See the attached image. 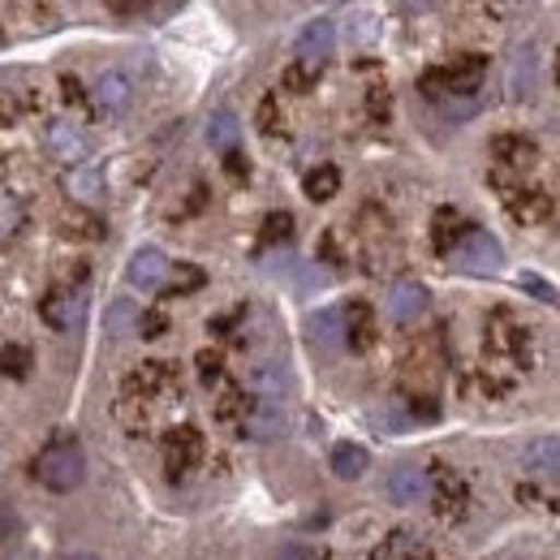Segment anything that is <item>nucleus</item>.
Returning <instances> with one entry per match:
<instances>
[{
    "instance_id": "f257e3e1",
    "label": "nucleus",
    "mask_w": 560,
    "mask_h": 560,
    "mask_svg": "<svg viewBox=\"0 0 560 560\" xmlns=\"http://www.w3.org/2000/svg\"><path fill=\"white\" fill-rule=\"evenodd\" d=\"M483 73H488V57L479 52H462L444 66H431L419 78L422 100H431L448 121H470L483 108Z\"/></svg>"
},
{
    "instance_id": "f03ea898",
    "label": "nucleus",
    "mask_w": 560,
    "mask_h": 560,
    "mask_svg": "<svg viewBox=\"0 0 560 560\" xmlns=\"http://www.w3.org/2000/svg\"><path fill=\"white\" fill-rule=\"evenodd\" d=\"M177 366L173 362H139L126 380H121V401H117V419L126 422L130 431H142L151 410L168 397H177Z\"/></svg>"
},
{
    "instance_id": "7ed1b4c3",
    "label": "nucleus",
    "mask_w": 560,
    "mask_h": 560,
    "mask_svg": "<svg viewBox=\"0 0 560 560\" xmlns=\"http://www.w3.org/2000/svg\"><path fill=\"white\" fill-rule=\"evenodd\" d=\"M35 479L48 491L82 488V479H86V457H82V444L73 440L70 431L52 435V440L35 453Z\"/></svg>"
},
{
    "instance_id": "20e7f679",
    "label": "nucleus",
    "mask_w": 560,
    "mask_h": 560,
    "mask_svg": "<svg viewBox=\"0 0 560 560\" xmlns=\"http://www.w3.org/2000/svg\"><path fill=\"white\" fill-rule=\"evenodd\" d=\"M483 346H488V358L509 362V366H517V371H530V362H535L530 328H526L517 315H509V311H491Z\"/></svg>"
},
{
    "instance_id": "39448f33",
    "label": "nucleus",
    "mask_w": 560,
    "mask_h": 560,
    "mask_svg": "<svg viewBox=\"0 0 560 560\" xmlns=\"http://www.w3.org/2000/svg\"><path fill=\"white\" fill-rule=\"evenodd\" d=\"M427 500H431L440 522H466L470 517V483L444 462H435L427 470Z\"/></svg>"
},
{
    "instance_id": "423d86ee",
    "label": "nucleus",
    "mask_w": 560,
    "mask_h": 560,
    "mask_svg": "<svg viewBox=\"0 0 560 560\" xmlns=\"http://www.w3.org/2000/svg\"><path fill=\"white\" fill-rule=\"evenodd\" d=\"M39 319H44L52 332H73V328H82V319H86V289H82V284H52V289L39 298Z\"/></svg>"
},
{
    "instance_id": "0eeeda50",
    "label": "nucleus",
    "mask_w": 560,
    "mask_h": 560,
    "mask_svg": "<svg viewBox=\"0 0 560 560\" xmlns=\"http://www.w3.org/2000/svg\"><path fill=\"white\" fill-rule=\"evenodd\" d=\"M199 462H203V435H199V427H168L164 431V470H168V479L173 483L190 479L199 470Z\"/></svg>"
},
{
    "instance_id": "6e6552de",
    "label": "nucleus",
    "mask_w": 560,
    "mask_h": 560,
    "mask_svg": "<svg viewBox=\"0 0 560 560\" xmlns=\"http://www.w3.org/2000/svg\"><path fill=\"white\" fill-rule=\"evenodd\" d=\"M462 272H475V277H491V272H500V264H504V250H500V242L491 237L488 229H479V224H470V233L462 237V246L448 255Z\"/></svg>"
},
{
    "instance_id": "1a4fd4ad",
    "label": "nucleus",
    "mask_w": 560,
    "mask_h": 560,
    "mask_svg": "<svg viewBox=\"0 0 560 560\" xmlns=\"http://www.w3.org/2000/svg\"><path fill=\"white\" fill-rule=\"evenodd\" d=\"M332 48H337V22H332V18H311V22L298 31V44H293L298 66H302V70H315V73H324L328 57H332Z\"/></svg>"
},
{
    "instance_id": "9d476101",
    "label": "nucleus",
    "mask_w": 560,
    "mask_h": 560,
    "mask_svg": "<svg viewBox=\"0 0 560 560\" xmlns=\"http://www.w3.org/2000/svg\"><path fill=\"white\" fill-rule=\"evenodd\" d=\"M504 195V211L522 224V229H539L544 220H552V195L539 186H509Z\"/></svg>"
},
{
    "instance_id": "9b49d317",
    "label": "nucleus",
    "mask_w": 560,
    "mask_h": 560,
    "mask_svg": "<svg viewBox=\"0 0 560 560\" xmlns=\"http://www.w3.org/2000/svg\"><path fill=\"white\" fill-rule=\"evenodd\" d=\"M168 272H173V259H168L164 250H155V246L135 250V259H130V268H126L130 284L142 289V293H160V289H164V280H168Z\"/></svg>"
},
{
    "instance_id": "f8f14e48",
    "label": "nucleus",
    "mask_w": 560,
    "mask_h": 560,
    "mask_svg": "<svg viewBox=\"0 0 560 560\" xmlns=\"http://www.w3.org/2000/svg\"><path fill=\"white\" fill-rule=\"evenodd\" d=\"M371 560H440L435 557V548L422 539L419 530H388L375 548H371Z\"/></svg>"
},
{
    "instance_id": "ddd939ff",
    "label": "nucleus",
    "mask_w": 560,
    "mask_h": 560,
    "mask_svg": "<svg viewBox=\"0 0 560 560\" xmlns=\"http://www.w3.org/2000/svg\"><path fill=\"white\" fill-rule=\"evenodd\" d=\"M341 324H346V350L353 353H366L375 346V311L366 302H346L341 306Z\"/></svg>"
},
{
    "instance_id": "4468645a",
    "label": "nucleus",
    "mask_w": 560,
    "mask_h": 560,
    "mask_svg": "<svg viewBox=\"0 0 560 560\" xmlns=\"http://www.w3.org/2000/svg\"><path fill=\"white\" fill-rule=\"evenodd\" d=\"M95 104H100L108 117L130 113V104H135V82H130V73H121V70L100 73V82H95Z\"/></svg>"
},
{
    "instance_id": "2eb2a0df",
    "label": "nucleus",
    "mask_w": 560,
    "mask_h": 560,
    "mask_svg": "<svg viewBox=\"0 0 560 560\" xmlns=\"http://www.w3.org/2000/svg\"><path fill=\"white\" fill-rule=\"evenodd\" d=\"M427 306H431V293H427V284H419V280H397L393 293H388V315L397 324H415Z\"/></svg>"
},
{
    "instance_id": "dca6fc26",
    "label": "nucleus",
    "mask_w": 560,
    "mask_h": 560,
    "mask_svg": "<svg viewBox=\"0 0 560 560\" xmlns=\"http://www.w3.org/2000/svg\"><path fill=\"white\" fill-rule=\"evenodd\" d=\"M491 160H495V168L522 173V168H530L539 160V151H535V142L522 139V135H495L491 139Z\"/></svg>"
},
{
    "instance_id": "f3484780",
    "label": "nucleus",
    "mask_w": 560,
    "mask_h": 560,
    "mask_svg": "<svg viewBox=\"0 0 560 560\" xmlns=\"http://www.w3.org/2000/svg\"><path fill=\"white\" fill-rule=\"evenodd\" d=\"M44 139H48V151L57 155V160H66V164H86V151H91V142L82 130H73L70 121H52L48 130H44Z\"/></svg>"
},
{
    "instance_id": "a211bd4d",
    "label": "nucleus",
    "mask_w": 560,
    "mask_h": 560,
    "mask_svg": "<svg viewBox=\"0 0 560 560\" xmlns=\"http://www.w3.org/2000/svg\"><path fill=\"white\" fill-rule=\"evenodd\" d=\"M388 500L393 504H422L427 500V470H419V466H397L393 475H388Z\"/></svg>"
},
{
    "instance_id": "6ab92c4d",
    "label": "nucleus",
    "mask_w": 560,
    "mask_h": 560,
    "mask_svg": "<svg viewBox=\"0 0 560 560\" xmlns=\"http://www.w3.org/2000/svg\"><path fill=\"white\" fill-rule=\"evenodd\" d=\"M470 233V224L462 220V211L457 208H440L435 211V220H431V246L440 250V255H453L457 246H462V237Z\"/></svg>"
},
{
    "instance_id": "aec40b11",
    "label": "nucleus",
    "mask_w": 560,
    "mask_h": 560,
    "mask_svg": "<svg viewBox=\"0 0 560 560\" xmlns=\"http://www.w3.org/2000/svg\"><path fill=\"white\" fill-rule=\"evenodd\" d=\"M215 419L224 422V427H246V419H250V393L246 388H237V384H220V397H215Z\"/></svg>"
},
{
    "instance_id": "412c9836",
    "label": "nucleus",
    "mask_w": 560,
    "mask_h": 560,
    "mask_svg": "<svg viewBox=\"0 0 560 560\" xmlns=\"http://www.w3.org/2000/svg\"><path fill=\"white\" fill-rule=\"evenodd\" d=\"M66 190H70L78 203H95L104 195V164H95V160L78 164L70 177H66Z\"/></svg>"
},
{
    "instance_id": "4be33fe9",
    "label": "nucleus",
    "mask_w": 560,
    "mask_h": 560,
    "mask_svg": "<svg viewBox=\"0 0 560 560\" xmlns=\"http://www.w3.org/2000/svg\"><path fill=\"white\" fill-rule=\"evenodd\" d=\"M526 470L535 479H560V440L557 435H544L526 448Z\"/></svg>"
},
{
    "instance_id": "5701e85b",
    "label": "nucleus",
    "mask_w": 560,
    "mask_h": 560,
    "mask_svg": "<svg viewBox=\"0 0 560 560\" xmlns=\"http://www.w3.org/2000/svg\"><path fill=\"white\" fill-rule=\"evenodd\" d=\"M332 475L337 479H346V483H353V479H362L366 475V466H371V457H366V448L362 444H350V440H341V444H332Z\"/></svg>"
},
{
    "instance_id": "b1692460",
    "label": "nucleus",
    "mask_w": 560,
    "mask_h": 560,
    "mask_svg": "<svg viewBox=\"0 0 560 560\" xmlns=\"http://www.w3.org/2000/svg\"><path fill=\"white\" fill-rule=\"evenodd\" d=\"M302 190H306L311 203L337 199V190H341V168H337V164H315V168L302 177Z\"/></svg>"
},
{
    "instance_id": "393cba45",
    "label": "nucleus",
    "mask_w": 560,
    "mask_h": 560,
    "mask_svg": "<svg viewBox=\"0 0 560 560\" xmlns=\"http://www.w3.org/2000/svg\"><path fill=\"white\" fill-rule=\"evenodd\" d=\"M237 117L229 113V108H220V113H211L208 121V142L220 151V155H229V151H237Z\"/></svg>"
},
{
    "instance_id": "a878e982",
    "label": "nucleus",
    "mask_w": 560,
    "mask_h": 560,
    "mask_svg": "<svg viewBox=\"0 0 560 560\" xmlns=\"http://www.w3.org/2000/svg\"><path fill=\"white\" fill-rule=\"evenodd\" d=\"M203 268H195V264H173V272L164 280V298H186V293H195V289H203Z\"/></svg>"
},
{
    "instance_id": "bb28decb",
    "label": "nucleus",
    "mask_w": 560,
    "mask_h": 560,
    "mask_svg": "<svg viewBox=\"0 0 560 560\" xmlns=\"http://www.w3.org/2000/svg\"><path fill=\"white\" fill-rule=\"evenodd\" d=\"M311 332H315V341H324V346H346V324H341V306H328V311L311 315Z\"/></svg>"
},
{
    "instance_id": "cd10ccee",
    "label": "nucleus",
    "mask_w": 560,
    "mask_h": 560,
    "mask_svg": "<svg viewBox=\"0 0 560 560\" xmlns=\"http://www.w3.org/2000/svg\"><path fill=\"white\" fill-rule=\"evenodd\" d=\"M31 366H35V353L26 350L22 341L0 350V375H4V380H26V375H31Z\"/></svg>"
},
{
    "instance_id": "c85d7f7f",
    "label": "nucleus",
    "mask_w": 560,
    "mask_h": 560,
    "mask_svg": "<svg viewBox=\"0 0 560 560\" xmlns=\"http://www.w3.org/2000/svg\"><path fill=\"white\" fill-rule=\"evenodd\" d=\"M22 548V517L0 500V560H9Z\"/></svg>"
},
{
    "instance_id": "c756f323",
    "label": "nucleus",
    "mask_w": 560,
    "mask_h": 560,
    "mask_svg": "<svg viewBox=\"0 0 560 560\" xmlns=\"http://www.w3.org/2000/svg\"><path fill=\"white\" fill-rule=\"evenodd\" d=\"M289 237H293V215H289V211H272V215L264 220L259 246H280V242H289Z\"/></svg>"
},
{
    "instance_id": "7c9ffc66",
    "label": "nucleus",
    "mask_w": 560,
    "mask_h": 560,
    "mask_svg": "<svg viewBox=\"0 0 560 560\" xmlns=\"http://www.w3.org/2000/svg\"><path fill=\"white\" fill-rule=\"evenodd\" d=\"M259 130H264V135H272V139L284 135V113H280L277 95H264V104H259Z\"/></svg>"
},
{
    "instance_id": "2f4dec72",
    "label": "nucleus",
    "mask_w": 560,
    "mask_h": 560,
    "mask_svg": "<svg viewBox=\"0 0 560 560\" xmlns=\"http://www.w3.org/2000/svg\"><path fill=\"white\" fill-rule=\"evenodd\" d=\"M113 18H173L182 4H108Z\"/></svg>"
},
{
    "instance_id": "473e14b6",
    "label": "nucleus",
    "mask_w": 560,
    "mask_h": 560,
    "mask_svg": "<svg viewBox=\"0 0 560 560\" xmlns=\"http://www.w3.org/2000/svg\"><path fill=\"white\" fill-rule=\"evenodd\" d=\"M195 366H199V380H203L208 388L224 384V358H220V350H203L195 358Z\"/></svg>"
},
{
    "instance_id": "72a5a7b5",
    "label": "nucleus",
    "mask_w": 560,
    "mask_h": 560,
    "mask_svg": "<svg viewBox=\"0 0 560 560\" xmlns=\"http://www.w3.org/2000/svg\"><path fill=\"white\" fill-rule=\"evenodd\" d=\"M66 233L70 237H104V220L100 215H91V211H82V215H66Z\"/></svg>"
},
{
    "instance_id": "f704fd0d",
    "label": "nucleus",
    "mask_w": 560,
    "mask_h": 560,
    "mask_svg": "<svg viewBox=\"0 0 560 560\" xmlns=\"http://www.w3.org/2000/svg\"><path fill=\"white\" fill-rule=\"evenodd\" d=\"M517 495H522V500H539L535 509H544V504H548L552 513H560V479H544V488H539V491H535V488H517Z\"/></svg>"
},
{
    "instance_id": "c9c22d12",
    "label": "nucleus",
    "mask_w": 560,
    "mask_h": 560,
    "mask_svg": "<svg viewBox=\"0 0 560 560\" xmlns=\"http://www.w3.org/2000/svg\"><path fill=\"white\" fill-rule=\"evenodd\" d=\"M315 82H319V73H315V70H302L298 61H293V66L284 70V91H293V95H306V91H311Z\"/></svg>"
},
{
    "instance_id": "e433bc0d",
    "label": "nucleus",
    "mask_w": 560,
    "mask_h": 560,
    "mask_svg": "<svg viewBox=\"0 0 560 560\" xmlns=\"http://www.w3.org/2000/svg\"><path fill=\"white\" fill-rule=\"evenodd\" d=\"M366 113H371V121H375V126H384V121H388V86H384V82H375V86L366 91Z\"/></svg>"
},
{
    "instance_id": "4c0bfd02",
    "label": "nucleus",
    "mask_w": 560,
    "mask_h": 560,
    "mask_svg": "<svg viewBox=\"0 0 560 560\" xmlns=\"http://www.w3.org/2000/svg\"><path fill=\"white\" fill-rule=\"evenodd\" d=\"M22 113H26L22 95H18V91H4V86H0V130H4V126H13V121H18Z\"/></svg>"
},
{
    "instance_id": "58836bf2",
    "label": "nucleus",
    "mask_w": 560,
    "mask_h": 560,
    "mask_svg": "<svg viewBox=\"0 0 560 560\" xmlns=\"http://www.w3.org/2000/svg\"><path fill=\"white\" fill-rule=\"evenodd\" d=\"M22 220H26V215H22V208H4V211H0V250H4V246L18 237Z\"/></svg>"
},
{
    "instance_id": "ea45409f",
    "label": "nucleus",
    "mask_w": 560,
    "mask_h": 560,
    "mask_svg": "<svg viewBox=\"0 0 560 560\" xmlns=\"http://www.w3.org/2000/svg\"><path fill=\"white\" fill-rule=\"evenodd\" d=\"M319 259H328L332 268H341V264H346V255H341V242H337V233H324V237H319Z\"/></svg>"
},
{
    "instance_id": "a19ab883",
    "label": "nucleus",
    "mask_w": 560,
    "mask_h": 560,
    "mask_svg": "<svg viewBox=\"0 0 560 560\" xmlns=\"http://www.w3.org/2000/svg\"><path fill=\"white\" fill-rule=\"evenodd\" d=\"M277 560H328L319 548H311V544H289V548H280Z\"/></svg>"
},
{
    "instance_id": "79ce46f5",
    "label": "nucleus",
    "mask_w": 560,
    "mask_h": 560,
    "mask_svg": "<svg viewBox=\"0 0 560 560\" xmlns=\"http://www.w3.org/2000/svg\"><path fill=\"white\" fill-rule=\"evenodd\" d=\"M139 328H142V337H164V332H168V319H164L160 311H151V315H139Z\"/></svg>"
},
{
    "instance_id": "37998d69",
    "label": "nucleus",
    "mask_w": 560,
    "mask_h": 560,
    "mask_svg": "<svg viewBox=\"0 0 560 560\" xmlns=\"http://www.w3.org/2000/svg\"><path fill=\"white\" fill-rule=\"evenodd\" d=\"M224 168H229V177H237V182H246V177H250V164H246V155H242V147L224 155Z\"/></svg>"
},
{
    "instance_id": "c03bdc74",
    "label": "nucleus",
    "mask_w": 560,
    "mask_h": 560,
    "mask_svg": "<svg viewBox=\"0 0 560 560\" xmlns=\"http://www.w3.org/2000/svg\"><path fill=\"white\" fill-rule=\"evenodd\" d=\"M139 319V311H135V302H117L113 306V315H108V324H113V332L121 328V324H135Z\"/></svg>"
},
{
    "instance_id": "a18cd8bd",
    "label": "nucleus",
    "mask_w": 560,
    "mask_h": 560,
    "mask_svg": "<svg viewBox=\"0 0 560 560\" xmlns=\"http://www.w3.org/2000/svg\"><path fill=\"white\" fill-rule=\"evenodd\" d=\"M522 284H526L530 293H539V298H548V302H557V289H552V284H544V280H539V277H530V272H526V277H522Z\"/></svg>"
},
{
    "instance_id": "49530a36",
    "label": "nucleus",
    "mask_w": 560,
    "mask_h": 560,
    "mask_svg": "<svg viewBox=\"0 0 560 560\" xmlns=\"http://www.w3.org/2000/svg\"><path fill=\"white\" fill-rule=\"evenodd\" d=\"M61 86H66V100H70V104H86V91L78 86V78H73V73L61 78Z\"/></svg>"
},
{
    "instance_id": "de8ad7c7",
    "label": "nucleus",
    "mask_w": 560,
    "mask_h": 560,
    "mask_svg": "<svg viewBox=\"0 0 560 560\" xmlns=\"http://www.w3.org/2000/svg\"><path fill=\"white\" fill-rule=\"evenodd\" d=\"M61 560H100V557H95V552H66Z\"/></svg>"
},
{
    "instance_id": "09e8293b",
    "label": "nucleus",
    "mask_w": 560,
    "mask_h": 560,
    "mask_svg": "<svg viewBox=\"0 0 560 560\" xmlns=\"http://www.w3.org/2000/svg\"><path fill=\"white\" fill-rule=\"evenodd\" d=\"M552 78H557V86H560V48H557V57H552Z\"/></svg>"
},
{
    "instance_id": "8fccbe9b",
    "label": "nucleus",
    "mask_w": 560,
    "mask_h": 560,
    "mask_svg": "<svg viewBox=\"0 0 560 560\" xmlns=\"http://www.w3.org/2000/svg\"><path fill=\"white\" fill-rule=\"evenodd\" d=\"M0 48H4V26H0Z\"/></svg>"
},
{
    "instance_id": "3c124183",
    "label": "nucleus",
    "mask_w": 560,
    "mask_h": 560,
    "mask_svg": "<svg viewBox=\"0 0 560 560\" xmlns=\"http://www.w3.org/2000/svg\"><path fill=\"white\" fill-rule=\"evenodd\" d=\"M500 560H522V557H500Z\"/></svg>"
}]
</instances>
